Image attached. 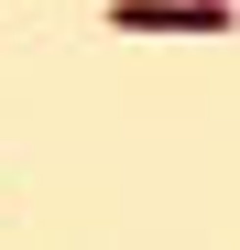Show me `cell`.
Masks as SVG:
<instances>
[{
    "label": "cell",
    "mask_w": 240,
    "mask_h": 250,
    "mask_svg": "<svg viewBox=\"0 0 240 250\" xmlns=\"http://www.w3.org/2000/svg\"><path fill=\"white\" fill-rule=\"evenodd\" d=\"M109 22L120 33H229L240 11L229 0H109Z\"/></svg>",
    "instance_id": "obj_1"
}]
</instances>
